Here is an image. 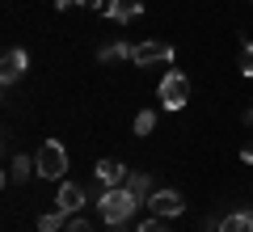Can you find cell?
I'll return each instance as SVG.
<instances>
[{
  "instance_id": "cell-1",
  "label": "cell",
  "mask_w": 253,
  "mask_h": 232,
  "mask_svg": "<svg viewBox=\"0 0 253 232\" xmlns=\"http://www.w3.org/2000/svg\"><path fill=\"white\" fill-rule=\"evenodd\" d=\"M135 207H139V198L131 194L126 186H106V194H101V203H97V211H101V220L106 224H126L131 215H135Z\"/></svg>"
},
{
  "instance_id": "cell-2",
  "label": "cell",
  "mask_w": 253,
  "mask_h": 232,
  "mask_svg": "<svg viewBox=\"0 0 253 232\" xmlns=\"http://www.w3.org/2000/svg\"><path fill=\"white\" fill-rule=\"evenodd\" d=\"M34 161H38V169H34L38 178L59 182L63 173H68V152H63V143H59V139H46L42 148H38V156H34Z\"/></svg>"
},
{
  "instance_id": "cell-3",
  "label": "cell",
  "mask_w": 253,
  "mask_h": 232,
  "mask_svg": "<svg viewBox=\"0 0 253 232\" xmlns=\"http://www.w3.org/2000/svg\"><path fill=\"white\" fill-rule=\"evenodd\" d=\"M190 101V81L181 76V72H165L161 81V106L165 110H181Z\"/></svg>"
},
{
  "instance_id": "cell-4",
  "label": "cell",
  "mask_w": 253,
  "mask_h": 232,
  "mask_svg": "<svg viewBox=\"0 0 253 232\" xmlns=\"http://www.w3.org/2000/svg\"><path fill=\"white\" fill-rule=\"evenodd\" d=\"M169 59H173V46L161 43V38H148V43H135V46H131V63H139V68L169 63Z\"/></svg>"
},
{
  "instance_id": "cell-5",
  "label": "cell",
  "mask_w": 253,
  "mask_h": 232,
  "mask_svg": "<svg viewBox=\"0 0 253 232\" xmlns=\"http://www.w3.org/2000/svg\"><path fill=\"white\" fill-rule=\"evenodd\" d=\"M148 207H152L156 215H165V220H169V215H181V211H186V198H181L177 190H152Z\"/></svg>"
},
{
  "instance_id": "cell-6",
  "label": "cell",
  "mask_w": 253,
  "mask_h": 232,
  "mask_svg": "<svg viewBox=\"0 0 253 232\" xmlns=\"http://www.w3.org/2000/svg\"><path fill=\"white\" fill-rule=\"evenodd\" d=\"M26 68H30V55L21 51V46H9V51H4V63H0V81H4V85H13Z\"/></svg>"
},
{
  "instance_id": "cell-7",
  "label": "cell",
  "mask_w": 253,
  "mask_h": 232,
  "mask_svg": "<svg viewBox=\"0 0 253 232\" xmlns=\"http://www.w3.org/2000/svg\"><path fill=\"white\" fill-rule=\"evenodd\" d=\"M55 203H59V211H63V215H72V211H81V207H84V190L76 186V182H63Z\"/></svg>"
},
{
  "instance_id": "cell-8",
  "label": "cell",
  "mask_w": 253,
  "mask_h": 232,
  "mask_svg": "<svg viewBox=\"0 0 253 232\" xmlns=\"http://www.w3.org/2000/svg\"><path fill=\"white\" fill-rule=\"evenodd\" d=\"M139 13H144V0H110L106 17L110 21H131V17H139Z\"/></svg>"
},
{
  "instance_id": "cell-9",
  "label": "cell",
  "mask_w": 253,
  "mask_h": 232,
  "mask_svg": "<svg viewBox=\"0 0 253 232\" xmlns=\"http://www.w3.org/2000/svg\"><path fill=\"white\" fill-rule=\"evenodd\" d=\"M93 173H97L101 186H123V182H126V169L118 161H110V156H106V161H97V169H93Z\"/></svg>"
},
{
  "instance_id": "cell-10",
  "label": "cell",
  "mask_w": 253,
  "mask_h": 232,
  "mask_svg": "<svg viewBox=\"0 0 253 232\" xmlns=\"http://www.w3.org/2000/svg\"><path fill=\"white\" fill-rule=\"evenodd\" d=\"M219 232H253V211H232L219 220Z\"/></svg>"
},
{
  "instance_id": "cell-11",
  "label": "cell",
  "mask_w": 253,
  "mask_h": 232,
  "mask_svg": "<svg viewBox=\"0 0 253 232\" xmlns=\"http://www.w3.org/2000/svg\"><path fill=\"white\" fill-rule=\"evenodd\" d=\"M126 190H131V194L139 198V203H144V198H152V182H148V173H126V182H123Z\"/></svg>"
},
{
  "instance_id": "cell-12",
  "label": "cell",
  "mask_w": 253,
  "mask_h": 232,
  "mask_svg": "<svg viewBox=\"0 0 253 232\" xmlns=\"http://www.w3.org/2000/svg\"><path fill=\"white\" fill-rule=\"evenodd\" d=\"M97 59H101V63H114V59H131V46H126V43H106V46L97 51Z\"/></svg>"
},
{
  "instance_id": "cell-13",
  "label": "cell",
  "mask_w": 253,
  "mask_h": 232,
  "mask_svg": "<svg viewBox=\"0 0 253 232\" xmlns=\"http://www.w3.org/2000/svg\"><path fill=\"white\" fill-rule=\"evenodd\" d=\"M30 169H38V161H30V156H13V165H9V182H26Z\"/></svg>"
},
{
  "instance_id": "cell-14",
  "label": "cell",
  "mask_w": 253,
  "mask_h": 232,
  "mask_svg": "<svg viewBox=\"0 0 253 232\" xmlns=\"http://www.w3.org/2000/svg\"><path fill=\"white\" fill-rule=\"evenodd\" d=\"M59 228H68V224H63V211H51V215L38 220V232H59Z\"/></svg>"
},
{
  "instance_id": "cell-15",
  "label": "cell",
  "mask_w": 253,
  "mask_h": 232,
  "mask_svg": "<svg viewBox=\"0 0 253 232\" xmlns=\"http://www.w3.org/2000/svg\"><path fill=\"white\" fill-rule=\"evenodd\" d=\"M152 127H156V114L152 110H139L135 114V135H152Z\"/></svg>"
},
{
  "instance_id": "cell-16",
  "label": "cell",
  "mask_w": 253,
  "mask_h": 232,
  "mask_svg": "<svg viewBox=\"0 0 253 232\" xmlns=\"http://www.w3.org/2000/svg\"><path fill=\"white\" fill-rule=\"evenodd\" d=\"M241 72H245V76H253V43L241 51Z\"/></svg>"
},
{
  "instance_id": "cell-17",
  "label": "cell",
  "mask_w": 253,
  "mask_h": 232,
  "mask_svg": "<svg viewBox=\"0 0 253 232\" xmlns=\"http://www.w3.org/2000/svg\"><path fill=\"white\" fill-rule=\"evenodd\" d=\"M63 232H97V228H93L89 220H72V224H68V228H63Z\"/></svg>"
},
{
  "instance_id": "cell-18",
  "label": "cell",
  "mask_w": 253,
  "mask_h": 232,
  "mask_svg": "<svg viewBox=\"0 0 253 232\" xmlns=\"http://www.w3.org/2000/svg\"><path fill=\"white\" fill-rule=\"evenodd\" d=\"M139 232H169V228H165V224H161V215H156V220H148V224H139Z\"/></svg>"
},
{
  "instance_id": "cell-19",
  "label": "cell",
  "mask_w": 253,
  "mask_h": 232,
  "mask_svg": "<svg viewBox=\"0 0 253 232\" xmlns=\"http://www.w3.org/2000/svg\"><path fill=\"white\" fill-rule=\"evenodd\" d=\"M81 4H84V9H93V13H97V9H110L106 0H81Z\"/></svg>"
},
{
  "instance_id": "cell-20",
  "label": "cell",
  "mask_w": 253,
  "mask_h": 232,
  "mask_svg": "<svg viewBox=\"0 0 253 232\" xmlns=\"http://www.w3.org/2000/svg\"><path fill=\"white\" fill-rule=\"evenodd\" d=\"M241 161H249V165H253V139H249V143L241 148Z\"/></svg>"
}]
</instances>
